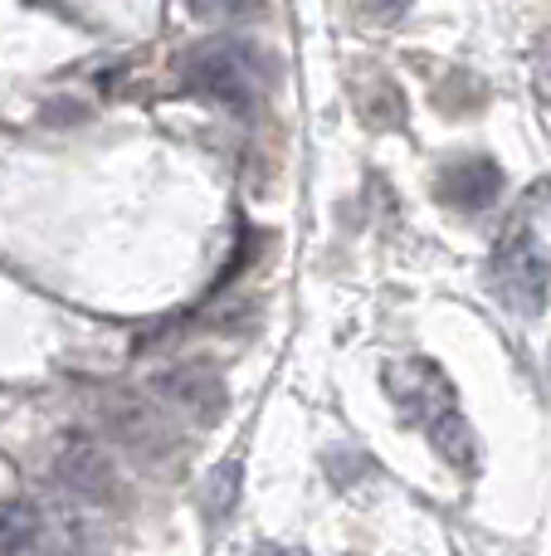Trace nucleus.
<instances>
[{"label":"nucleus","mask_w":551,"mask_h":556,"mask_svg":"<svg viewBox=\"0 0 551 556\" xmlns=\"http://www.w3.org/2000/svg\"><path fill=\"white\" fill-rule=\"evenodd\" d=\"M386 391H390V401L400 405V415H406L410 425H420V430L430 434V444H435L454 469L474 473L478 440H474V430H469L464 410H459L454 381H449L435 362H396V366H386Z\"/></svg>","instance_id":"1"},{"label":"nucleus","mask_w":551,"mask_h":556,"mask_svg":"<svg viewBox=\"0 0 551 556\" xmlns=\"http://www.w3.org/2000/svg\"><path fill=\"white\" fill-rule=\"evenodd\" d=\"M181 84L191 98L215 108H230V113H249L254 103V64L240 45H225V39H210V45L185 49L181 59Z\"/></svg>","instance_id":"2"},{"label":"nucleus","mask_w":551,"mask_h":556,"mask_svg":"<svg viewBox=\"0 0 551 556\" xmlns=\"http://www.w3.org/2000/svg\"><path fill=\"white\" fill-rule=\"evenodd\" d=\"M488 278H494V293L503 298L513 313L537 317L547 307V283H551V264L537 244V235L527 225H513V230L498 240L494 260H488Z\"/></svg>","instance_id":"3"},{"label":"nucleus","mask_w":551,"mask_h":556,"mask_svg":"<svg viewBox=\"0 0 551 556\" xmlns=\"http://www.w3.org/2000/svg\"><path fill=\"white\" fill-rule=\"evenodd\" d=\"M98 415H103L107 434H113L117 444H123L127 454H137V459L156 464L171 454L176 434L171 425H166V415L156 410V405H146L142 395L132 391H103V401H98Z\"/></svg>","instance_id":"4"},{"label":"nucleus","mask_w":551,"mask_h":556,"mask_svg":"<svg viewBox=\"0 0 551 556\" xmlns=\"http://www.w3.org/2000/svg\"><path fill=\"white\" fill-rule=\"evenodd\" d=\"M54 483L68 493L74 503L103 508L117 498V469L107 459V450H98L88 434H68L54 454Z\"/></svg>","instance_id":"5"},{"label":"nucleus","mask_w":551,"mask_h":556,"mask_svg":"<svg viewBox=\"0 0 551 556\" xmlns=\"http://www.w3.org/2000/svg\"><path fill=\"white\" fill-rule=\"evenodd\" d=\"M156 395H162L171 410H185L195 420H220L225 405H230V391H225L220 371L205 362H185V366H171V371L156 376Z\"/></svg>","instance_id":"6"},{"label":"nucleus","mask_w":551,"mask_h":556,"mask_svg":"<svg viewBox=\"0 0 551 556\" xmlns=\"http://www.w3.org/2000/svg\"><path fill=\"white\" fill-rule=\"evenodd\" d=\"M503 191V166L494 156H459V162L439 166V181L435 195L449 205V211H488Z\"/></svg>","instance_id":"7"},{"label":"nucleus","mask_w":551,"mask_h":556,"mask_svg":"<svg viewBox=\"0 0 551 556\" xmlns=\"http://www.w3.org/2000/svg\"><path fill=\"white\" fill-rule=\"evenodd\" d=\"M44 542V513L29 503H10L0 513V556H35Z\"/></svg>","instance_id":"8"},{"label":"nucleus","mask_w":551,"mask_h":556,"mask_svg":"<svg viewBox=\"0 0 551 556\" xmlns=\"http://www.w3.org/2000/svg\"><path fill=\"white\" fill-rule=\"evenodd\" d=\"M357 108H361V117H367V127H381V132L406 123V98H400V88L390 84L386 74H376L367 88H361Z\"/></svg>","instance_id":"9"},{"label":"nucleus","mask_w":551,"mask_h":556,"mask_svg":"<svg viewBox=\"0 0 551 556\" xmlns=\"http://www.w3.org/2000/svg\"><path fill=\"white\" fill-rule=\"evenodd\" d=\"M234 498H240V464H220L210 473V483H205V518L220 522L234 508Z\"/></svg>","instance_id":"10"},{"label":"nucleus","mask_w":551,"mask_h":556,"mask_svg":"<svg viewBox=\"0 0 551 556\" xmlns=\"http://www.w3.org/2000/svg\"><path fill=\"white\" fill-rule=\"evenodd\" d=\"M533 84H537V98L551 108V29H542L533 45Z\"/></svg>","instance_id":"11"},{"label":"nucleus","mask_w":551,"mask_h":556,"mask_svg":"<svg viewBox=\"0 0 551 556\" xmlns=\"http://www.w3.org/2000/svg\"><path fill=\"white\" fill-rule=\"evenodd\" d=\"M254 0H185V10H191L195 20H234L244 15Z\"/></svg>","instance_id":"12"},{"label":"nucleus","mask_w":551,"mask_h":556,"mask_svg":"<svg viewBox=\"0 0 551 556\" xmlns=\"http://www.w3.org/2000/svg\"><path fill=\"white\" fill-rule=\"evenodd\" d=\"M357 10L367 20H376V25H396V20L410 10V0H357Z\"/></svg>","instance_id":"13"},{"label":"nucleus","mask_w":551,"mask_h":556,"mask_svg":"<svg viewBox=\"0 0 551 556\" xmlns=\"http://www.w3.org/2000/svg\"><path fill=\"white\" fill-rule=\"evenodd\" d=\"M259 556H308V552H303V547H264Z\"/></svg>","instance_id":"14"},{"label":"nucleus","mask_w":551,"mask_h":556,"mask_svg":"<svg viewBox=\"0 0 551 556\" xmlns=\"http://www.w3.org/2000/svg\"><path fill=\"white\" fill-rule=\"evenodd\" d=\"M547 366H551V362H547Z\"/></svg>","instance_id":"15"}]
</instances>
